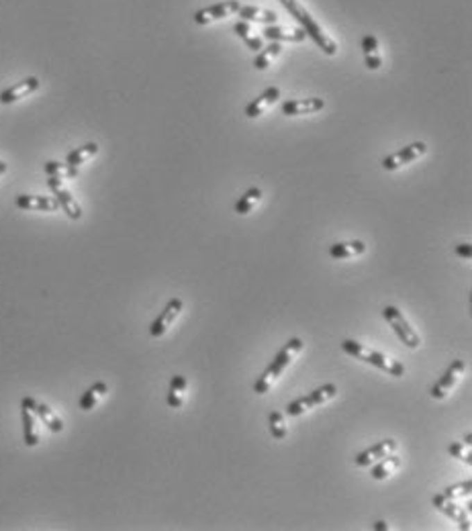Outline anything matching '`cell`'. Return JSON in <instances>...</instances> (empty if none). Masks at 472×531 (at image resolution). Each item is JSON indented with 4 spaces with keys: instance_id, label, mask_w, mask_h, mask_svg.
Segmentation results:
<instances>
[{
    "instance_id": "6da1fadb",
    "label": "cell",
    "mask_w": 472,
    "mask_h": 531,
    "mask_svg": "<svg viewBox=\"0 0 472 531\" xmlns=\"http://www.w3.org/2000/svg\"><path fill=\"white\" fill-rule=\"evenodd\" d=\"M280 2H283V6L291 12L292 17L303 25V31L307 33V37H311L319 45V49L323 53H327V56H335L337 53V43L327 35L326 31L319 27V23L298 4V0H280Z\"/></svg>"
},
{
    "instance_id": "7a4b0ae2",
    "label": "cell",
    "mask_w": 472,
    "mask_h": 531,
    "mask_svg": "<svg viewBox=\"0 0 472 531\" xmlns=\"http://www.w3.org/2000/svg\"><path fill=\"white\" fill-rule=\"evenodd\" d=\"M303 350V342L298 339V337H292L291 342L278 352V355L272 360V364L266 368V372L260 376V380L254 385V392L258 394H264V392H268L270 387L280 378V374L287 370V366L291 364L292 360H294V355L298 354Z\"/></svg>"
},
{
    "instance_id": "3957f363",
    "label": "cell",
    "mask_w": 472,
    "mask_h": 531,
    "mask_svg": "<svg viewBox=\"0 0 472 531\" xmlns=\"http://www.w3.org/2000/svg\"><path fill=\"white\" fill-rule=\"evenodd\" d=\"M342 350L346 352V354L354 355L356 360H362L366 364H370V366H374V368H378V370H385L387 374H391V376H405V366L397 362V360H391V357H387V355H382L380 352H376V350H372V348H366L362 344H358V342H352V339H346L344 344H342Z\"/></svg>"
},
{
    "instance_id": "277c9868",
    "label": "cell",
    "mask_w": 472,
    "mask_h": 531,
    "mask_svg": "<svg viewBox=\"0 0 472 531\" xmlns=\"http://www.w3.org/2000/svg\"><path fill=\"white\" fill-rule=\"evenodd\" d=\"M335 394H337L335 385H323L321 389L313 390L311 394H307V396H301V398L292 401L291 405L287 407V415H291V417H298V415H303L305 411L315 409L317 405H323V403H327V401H331Z\"/></svg>"
},
{
    "instance_id": "5b68a950",
    "label": "cell",
    "mask_w": 472,
    "mask_h": 531,
    "mask_svg": "<svg viewBox=\"0 0 472 531\" xmlns=\"http://www.w3.org/2000/svg\"><path fill=\"white\" fill-rule=\"evenodd\" d=\"M382 315H385V319L389 321V325L393 327V331L397 333V337H399L401 342H403L407 348H411V350H417V348L421 346V339H419V335L413 331V327L407 323V319L403 317V313H401L397 307H385Z\"/></svg>"
},
{
    "instance_id": "8992f818",
    "label": "cell",
    "mask_w": 472,
    "mask_h": 531,
    "mask_svg": "<svg viewBox=\"0 0 472 531\" xmlns=\"http://www.w3.org/2000/svg\"><path fill=\"white\" fill-rule=\"evenodd\" d=\"M239 6L242 4L237 0H221V2H215L211 6H205V8L196 10L194 12V23L209 25V23H215V21H221V19H227L233 12H237Z\"/></svg>"
},
{
    "instance_id": "52a82bcc",
    "label": "cell",
    "mask_w": 472,
    "mask_h": 531,
    "mask_svg": "<svg viewBox=\"0 0 472 531\" xmlns=\"http://www.w3.org/2000/svg\"><path fill=\"white\" fill-rule=\"evenodd\" d=\"M432 503H434V507H436L437 511H441L446 517L454 519V521L460 525V530L471 531V517H469L471 503H469L466 507H462V505H458L456 500H450V498H446L444 495H436L432 498Z\"/></svg>"
},
{
    "instance_id": "ba28073f",
    "label": "cell",
    "mask_w": 472,
    "mask_h": 531,
    "mask_svg": "<svg viewBox=\"0 0 472 531\" xmlns=\"http://www.w3.org/2000/svg\"><path fill=\"white\" fill-rule=\"evenodd\" d=\"M47 186H49V190L53 192L56 201L60 203V209H64L70 219L78 221V219L82 217V209H80V205L76 203V199L72 196V192L64 186V180L49 176L47 178Z\"/></svg>"
},
{
    "instance_id": "9c48e42d",
    "label": "cell",
    "mask_w": 472,
    "mask_h": 531,
    "mask_svg": "<svg viewBox=\"0 0 472 531\" xmlns=\"http://www.w3.org/2000/svg\"><path fill=\"white\" fill-rule=\"evenodd\" d=\"M425 151H428V145L423 142L411 143V145L403 147L401 151H395V153H391L389 158H385V160H382V168L389 170V172L399 170L401 166L411 164V162H415L417 158H421Z\"/></svg>"
},
{
    "instance_id": "30bf717a",
    "label": "cell",
    "mask_w": 472,
    "mask_h": 531,
    "mask_svg": "<svg viewBox=\"0 0 472 531\" xmlns=\"http://www.w3.org/2000/svg\"><path fill=\"white\" fill-rule=\"evenodd\" d=\"M464 370H466V364L464 362H454L446 372H444V376L437 380L436 385L432 387L430 390V394L437 398V401H441V398H446L448 394H450V390L454 389L458 382H460V378H462V374H464Z\"/></svg>"
},
{
    "instance_id": "8fae6325",
    "label": "cell",
    "mask_w": 472,
    "mask_h": 531,
    "mask_svg": "<svg viewBox=\"0 0 472 531\" xmlns=\"http://www.w3.org/2000/svg\"><path fill=\"white\" fill-rule=\"evenodd\" d=\"M21 407H27L29 411H33L37 417L43 421V425H47V429H49V431H53V433L64 431V421H62V419L53 413V409H49L47 405H43V403L35 401L33 396H25V398L21 401Z\"/></svg>"
},
{
    "instance_id": "7c38bea8",
    "label": "cell",
    "mask_w": 472,
    "mask_h": 531,
    "mask_svg": "<svg viewBox=\"0 0 472 531\" xmlns=\"http://www.w3.org/2000/svg\"><path fill=\"white\" fill-rule=\"evenodd\" d=\"M182 307H184V305H182L180 298H172V301L166 305V309L162 311V315L151 323V327H149L151 337H162V335H166V331L172 327V323L180 315Z\"/></svg>"
},
{
    "instance_id": "4fadbf2b",
    "label": "cell",
    "mask_w": 472,
    "mask_h": 531,
    "mask_svg": "<svg viewBox=\"0 0 472 531\" xmlns=\"http://www.w3.org/2000/svg\"><path fill=\"white\" fill-rule=\"evenodd\" d=\"M37 88H39V80H37L35 76H29V78L21 80L19 84H15V86L2 90V92H0V103H2V105H12V103L25 99V96L33 94Z\"/></svg>"
},
{
    "instance_id": "5bb4252c",
    "label": "cell",
    "mask_w": 472,
    "mask_h": 531,
    "mask_svg": "<svg viewBox=\"0 0 472 531\" xmlns=\"http://www.w3.org/2000/svg\"><path fill=\"white\" fill-rule=\"evenodd\" d=\"M15 205L23 211H43L53 212L60 209V203L56 201V196H33V194H21L17 196Z\"/></svg>"
},
{
    "instance_id": "9a60e30c",
    "label": "cell",
    "mask_w": 472,
    "mask_h": 531,
    "mask_svg": "<svg viewBox=\"0 0 472 531\" xmlns=\"http://www.w3.org/2000/svg\"><path fill=\"white\" fill-rule=\"evenodd\" d=\"M326 101L323 99H294V101H287L283 105V115L287 117H298V115H313L323 110Z\"/></svg>"
},
{
    "instance_id": "2e32d148",
    "label": "cell",
    "mask_w": 472,
    "mask_h": 531,
    "mask_svg": "<svg viewBox=\"0 0 472 531\" xmlns=\"http://www.w3.org/2000/svg\"><path fill=\"white\" fill-rule=\"evenodd\" d=\"M395 450H397V441H395V439H385V441H380V444H376V446H372V448L360 452L354 462H356V466L366 468V466H370L372 462L385 458L387 454H393Z\"/></svg>"
},
{
    "instance_id": "e0dca14e",
    "label": "cell",
    "mask_w": 472,
    "mask_h": 531,
    "mask_svg": "<svg viewBox=\"0 0 472 531\" xmlns=\"http://www.w3.org/2000/svg\"><path fill=\"white\" fill-rule=\"evenodd\" d=\"M262 33H264V39L276 41V43H283V41L301 43L307 39V33L303 29H287V27H278V25H266Z\"/></svg>"
},
{
    "instance_id": "ac0fdd59",
    "label": "cell",
    "mask_w": 472,
    "mask_h": 531,
    "mask_svg": "<svg viewBox=\"0 0 472 531\" xmlns=\"http://www.w3.org/2000/svg\"><path fill=\"white\" fill-rule=\"evenodd\" d=\"M280 99V88H276V86H270L268 90H264L258 99H254L248 108H246V117H250V119H255V117H260V115H264V110L268 108V106H272L276 101Z\"/></svg>"
},
{
    "instance_id": "d6986e66",
    "label": "cell",
    "mask_w": 472,
    "mask_h": 531,
    "mask_svg": "<svg viewBox=\"0 0 472 531\" xmlns=\"http://www.w3.org/2000/svg\"><path fill=\"white\" fill-rule=\"evenodd\" d=\"M237 15L244 21H254V23H262V25H276L278 23V15L274 10L268 8H260V6H250V4H242Z\"/></svg>"
},
{
    "instance_id": "ffe728a7",
    "label": "cell",
    "mask_w": 472,
    "mask_h": 531,
    "mask_svg": "<svg viewBox=\"0 0 472 531\" xmlns=\"http://www.w3.org/2000/svg\"><path fill=\"white\" fill-rule=\"evenodd\" d=\"M362 51H364V64L368 70H378L382 66V58L378 51V39L374 35L362 37Z\"/></svg>"
},
{
    "instance_id": "44dd1931",
    "label": "cell",
    "mask_w": 472,
    "mask_h": 531,
    "mask_svg": "<svg viewBox=\"0 0 472 531\" xmlns=\"http://www.w3.org/2000/svg\"><path fill=\"white\" fill-rule=\"evenodd\" d=\"M21 419H23V435H25V444L29 448H35L39 444V433H37V421L33 411H29L27 407H21Z\"/></svg>"
},
{
    "instance_id": "7402d4cb",
    "label": "cell",
    "mask_w": 472,
    "mask_h": 531,
    "mask_svg": "<svg viewBox=\"0 0 472 531\" xmlns=\"http://www.w3.org/2000/svg\"><path fill=\"white\" fill-rule=\"evenodd\" d=\"M280 53H283V45L276 43V41H272L268 47H262V49L258 51V56H255L254 60V68L255 70H266Z\"/></svg>"
},
{
    "instance_id": "603a6c76",
    "label": "cell",
    "mask_w": 472,
    "mask_h": 531,
    "mask_svg": "<svg viewBox=\"0 0 472 531\" xmlns=\"http://www.w3.org/2000/svg\"><path fill=\"white\" fill-rule=\"evenodd\" d=\"M107 392H109V387H107L105 382L92 385L90 389L82 394V398H80V409H82V411H92V409L96 407V403H99Z\"/></svg>"
},
{
    "instance_id": "cb8c5ba5",
    "label": "cell",
    "mask_w": 472,
    "mask_h": 531,
    "mask_svg": "<svg viewBox=\"0 0 472 531\" xmlns=\"http://www.w3.org/2000/svg\"><path fill=\"white\" fill-rule=\"evenodd\" d=\"M401 466V458L395 454H387L385 458H380V462L372 468V478L374 480H385L389 478L397 468Z\"/></svg>"
},
{
    "instance_id": "d4e9b609",
    "label": "cell",
    "mask_w": 472,
    "mask_h": 531,
    "mask_svg": "<svg viewBox=\"0 0 472 531\" xmlns=\"http://www.w3.org/2000/svg\"><path fill=\"white\" fill-rule=\"evenodd\" d=\"M96 153H99V145H96V143H86V145H82V147H78V149H74V151L68 153L66 164L78 168V166L86 164V162H88L92 155H96Z\"/></svg>"
},
{
    "instance_id": "484cf974",
    "label": "cell",
    "mask_w": 472,
    "mask_h": 531,
    "mask_svg": "<svg viewBox=\"0 0 472 531\" xmlns=\"http://www.w3.org/2000/svg\"><path fill=\"white\" fill-rule=\"evenodd\" d=\"M233 33L239 37V39L248 45V49H252V51H260V49L264 47L262 37L252 35V29H250V25H248L246 21L235 23V25H233Z\"/></svg>"
},
{
    "instance_id": "4316f807",
    "label": "cell",
    "mask_w": 472,
    "mask_h": 531,
    "mask_svg": "<svg viewBox=\"0 0 472 531\" xmlns=\"http://www.w3.org/2000/svg\"><path fill=\"white\" fill-rule=\"evenodd\" d=\"M366 251V246L362 242H350V244H335L329 248V253L331 258H337V260H346V258H354V255H362Z\"/></svg>"
},
{
    "instance_id": "83f0119b",
    "label": "cell",
    "mask_w": 472,
    "mask_h": 531,
    "mask_svg": "<svg viewBox=\"0 0 472 531\" xmlns=\"http://www.w3.org/2000/svg\"><path fill=\"white\" fill-rule=\"evenodd\" d=\"M43 170L47 176L60 178V180H72L78 176V168H74L70 164H60V162H47Z\"/></svg>"
},
{
    "instance_id": "f1b7e54d",
    "label": "cell",
    "mask_w": 472,
    "mask_h": 531,
    "mask_svg": "<svg viewBox=\"0 0 472 531\" xmlns=\"http://www.w3.org/2000/svg\"><path fill=\"white\" fill-rule=\"evenodd\" d=\"M262 201V190L260 188H250L237 203H235V212L237 214H248L254 211V207Z\"/></svg>"
},
{
    "instance_id": "f546056e",
    "label": "cell",
    "mask_w": 472,
    "mask_h": 531,
    "mask_svg": "<svg viewBox=\"0 0 472 531\" xmlns=\"http://www.w3.org/2000/svg\"><path fill=\"white\" fill-rule=\"evenodd\" d=\"M472 493V480H466V482H460V484H454V487H448L441 495L450 500H458V498H469Z\"/></svg>"
},
{
    "instance_id": "4dcf8cb0",
    "label": "cell",
    "mask_w": 472,
    "mask_h": 531,
    "mask_svg": "<svg viewBox=\"0 0 472 531\" xmlns=\"http://www.w3.org/2000/svg\"><path fill=\"white\" fill-rule=\"evenodd\" d=\"M268 423H270V433L274 439H285L287 437V423H285V417L280 413H270L268 417Z\"/></svg>"
},
{
    "instance_id": "1f68e13d",
    "label": "cell",
    "mask_w": 472,
    "mask_h": 531,
    "mask_svg": "<svg viewBox=\"0 0 472 531\" xmlns=\"http://www.w3.org/2000/svg\"><path fill=\"white\" fill-rule=\"evenodd\" d=\"M448 452H450V456H454V458H458V460L472 464L471 446H466V444H452V446L448 448Z\"/></svg>"
},
{
    "instance_id": "d6a6232c",
    "label": "cell",
    "mask_w": 472,
    "mask_h": 531,
    "mask_svg": "<svg viewBox=\"0 0 472 531\" xmlns=\"http://www.w3.org/2000/svg\"><path fill=\"white\" fill-rule=\"evenodd\" d=\"M182 394H184V392H180V390L170 389L168 396H166V403H168L172 409H180L182 405H184V396H182Z\"/></svg>"
},
{
    "instance_id": "836d02e7",
    "label": "cell",
    "mask_w": 472,
    "mask_h": 531,
    "mask_svg": "<svg viewBox=\"0 0 472 531\" xmlns=\"http://www.w3.org/2000/svg\"><path fill=\"white\" fill-rule=\"evenodd\" d=\"M170 389H176V390H180V392H186V389H188V382H186V378H184V376H172Z\"/></svg>"
},
{
    "instance_id": "e575fe53",
    "label": "cell",
    "mask_w": 472,
    "mask_h": 531,
    "mask_svg": "<svg viewBox=\"0 0 472 531\" xmlns=\"http://www.w3.org/2000/svg\"><path fill=\"white\" fill-rule=\"evenodd\" d=\"M456 253H458L460 258H466V260H471L472 258L471 244H462V246H458V248H456Z\"/></svg>"
},
{
    "instance_id": "d590c367",
    "label": "cell",
    "mask_w": 472,
    "mask_h": 531,
    "mask_svg": "<svg viewBox=\"0 0 472 531\" xmlns=\"http://www.w3.org/2000/svg\"><path fill=\"white\" fill-rule=\"evenodd\" d=\"M374 530H378V531L385 530V531H387V530H389V525H387L385 521H376V523H374Z\"/></svg>"
},
{
    "instance_id": "8d00e7d4",
    "label": "cell",
    "mask_w": 472,
    "mask_h": 531,
    "mask_svg": "<svg viewBox=\"0 0 472 531\" xmlns=\"http://www.w3.org/2000/svg\"><path fill=\"white\" fill-rule=\"evenodd\" d=\"M464 444H466V446H472V433H469V435H466V439H464Z\"/></svg>"
},
{
    "instance_id": "74e56055",
    "label": "cell",
    "mask_w": 472,
    "mask_h": 531,
    "mask_svg": "<svg viewBox=\"0 0 472 531\" xmlns=\"http://www.w3.org/2000/svg\"><path fill=\"white\" fill-rule=\"evenodd\" d=\"M6 172V164L4 162H0V174H4Z\"/></svg>"
}]
</instances>
